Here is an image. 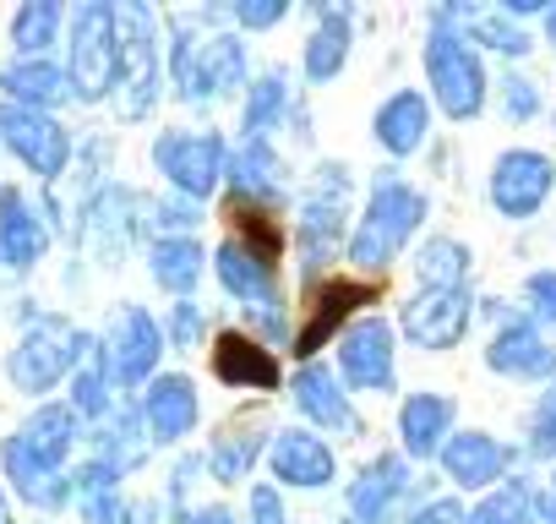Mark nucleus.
Listing matches in <instances>:
<instances>
[{
	"mask_svg": "<svg viewBox=\"0 0 556 524\" xmlns=\"http://www.w3.org/2000/svg\"><path fill=\"white\" fill-rule=\"evenodd\" d=\"M77 448V410L72 404H39L0 448L7 481L34 508H66L77 497V481L66 475V459Z\"/></svg>",
	"mask_w": 556,
	"mask_h": 524,
	"instance_id": "nucleus-1",
	"label": "nucleus"
},
{
	"mask_svg": "<svg viewBox=\"0 0 556 524\" xmlns=\"http://www.w3.org/2000/svg\"><path fill=\"white\" fill-rule=\"evenodd\" d=\"M420 224H426V191L409 186V180H399V170H377V180L366 191V213L355 219L344 257L355 262L361 274L382 279Z\"/></svg>",
	"mask_w": 556,
	"mask_h": 524,
	"instance_id": "nucleus-2",
	"label": "nucleus"
},
{
	"mask_svg": "<svg viewBox=\"0 0 556 524\" xmlns=\"http://www.w3.org/2000/svg\"><path fill=\"white\" fill-rule=\"evenodd\" d=\"M169 72H175V93L186 104L235 99V88H245V45L235 34L197 39L191 23L175 17L169 23Z\"/></svg>",
	"mask_w": 556,
	"mask_h": 524,
	"instance_id": "nucleus-3",
	"label": "nucleus"
},
{
	"mask_svg": "<svg viewBox=\"0 0 556 524\" xmlns=\"http://www.w3.org/2000/svg\"><path fill=\"white\" fill-rule=\"evenodd\" d=\"M426 83H431V99L442 104L447 121H475L491 99V77L480 66V50L453 28L447 12H437L431 39H426Z\"/></svg>",
	"mask_w": 556,
	"mask_h": 524,
	"instance_id": "nucleus-4",
	"label": "nucleus"
},
{
	"mask_svg": "<svg viewBox=\"0 0 556 524\" xmlns=\"http://www.w3.org/2000/svg\"><path fill=\"white\" fill-rule=\"evenodd\" d=\"M350 191H355L350 170L344 164H323L312 175L306 197H301V229H295V240H301V262H306V285H317V269H328V262L350 246V235H344V224H350Z\"/></svg>",
	"mask_w": 556,
	"mask_h": 524,
	"instance_id": "nucleus-5",
	"label": "nucleus"
},
{
	"mask_svg": "<svg viewBox=\"0 0 556 524\" xmlns=\"http://www.w3.org/2000/svg\"><path fill=\"white\" fill-rule=\"evenodd\" d=\"M66 83H72V93L83 104H99L104 93H115V83H121V28H115L110 0H88V7L72 12Z\"/></svg>",
	"mask_w": 556,
	"mask_h": 524,
	"instance_id": "nucleus-6",
	"label": "nucleus"
},
{
	"mask_svg": "<svg viewBox=\"0 0 556 524\" xmlns=\"http://www.w3.org/2000/svg\"><path fill=\"white\" fill-rule=\"evenodd\" d=\"M88 355V334L77 323H61V317H34L28 334L17 339V350L7 355V377L23 388V394H50L61 377H72Z\"/></svg>",
	"mask_w": 556,
	"mask_h": 524,
	"instance_id": "nucleus-7",
	"label": "nucleus"
},
{
	"mask_svg": "<svg viewBox=\"0 0 556 524\" xmlns=\"http://www.w3.org/2000/svg\"><path fill=\"white\" fill-rule=\"evenodd\" d=\"M115 28H121V115L142 121L159 104V17L142 7V0H126L115 7Z\"/></svg>",
	"mask_w": 556,
	"mask_h": 524,
	"instance_id": "nucleus-8",
	"label": "nucleus"
},
{
	"mask_svg": "<svg viewBox=\"0 0 556 524\" xmlns=\"http://www.w3.org/2000/svg\"><path fill=\"white\" fill-rule=\"evenodd\" d=\"M153 164H159V175H169L175 197L202 202L218 191V180L229 170V142L218 132H164L153 142Z\"/></svg>",
	"mask_w": 556,
	"mask_h": 524,
	"instance_id": "nucleus-9",
	"label": "nucleus"
},
{
	"mask_svg": "<svg viewBox=\"0 0 556 524\" xmlns=\"http://www.w3.org/2000/svg\"><path fill=\"white\" fill-rule=\"evenodd\" d=\"M551 191H556V164H551L545 153H534V148H507V153H496L491 180H485V197H491V208H496L502 219H513V224L534 219V213L551 202Z\"/></svg>",
	"mask_w": 556,
	"mask_h": 524,
	"instance_id": "nucleus-10",
	"label": "nucleus"
},
{
	"mask_svg": "<svg viewBox=\"0 0 556 524\" xmlns=\"http://www.w3.org/2000/svg\"><path fill=\"white\" fill-rule=\"evenodd\" d=\"M159 361H164V328L148 317V307H126L99 345V372L115 388H142V383H153Z\"/></svg>",
	"mask_w": 556,
	"mask_h": 524,
	"instance_id": "nucleus-11",
	"label": "nucleus"
},
{
	"mask_svg": "<svg viewBox=\"0 0 556 524\" xmlns=\"http://www.w3.org/2000/svg\"><path fill=\"white\" fill-rule=\"evenodd\" d=\"M469 323H475V296H469V285H453V290H415L404 307H399V328H404V339L415 345V350H453L464 334H469Z\"/></svg>",
	"mask_w": 556,
	"mask_h": 524,
	"instance_id": "nucleus-12",
	"label": "nucleus"
},
{
	"mask_svg": "<svg viewBox=\"0 0 556 524\" xmlns=\"http://www.w3.org/2000/svg\"><path fill=\"white\" fill-rule=\"evenodd\" d=\"M393 328L382 323V317H355L350 328H344V339H339V372H344V383L350 388H361V394H393L399 388V366H393Z\"/></svg>",
	"mask_w": 556,
	"mask_h": 524,
	"instance_id": "nucleus-13",
	"label": "nucleus"
},
{
	"mask_svg": "<svg viewBox=\"0 0 556 524\" xmlns=\"http://www.w3.org/2000/svg\"><path fill=\"white\" fill-rule=\"evenodd\" d=\"M0 142H7L34 175L55 180L72 164V137L61 121H50L45 110H23V104H0Z\"/></svg>",
	"mask_w": 556,
	"mask_h": 524,
	"instance_id": "nucleus-14",
	"label": "nucleus"
},
{
	"mask_svg": "<svg viewBox=\"0 0 556 524\" xmlns=\"http://www.w3.org/2000/svg\"><path fill=\"white\" fill-rule=\"evenodd\" d=\"M371 301H377V279H323V285H312V307H306V323L295 334V355L317 361V350Z\"/></svg>",
	"mask_w": 556,
	"mask_h": 524,
	"instance_id": "nucleus-15",
	"label": "nucleus"
},
{
	"mask_svg": "<svg viewBox=\"0 0 556 524\" xmlns=\"http://www.w3.org/2000/svg\"><path fill=\"white\" fill-rule=\"evenodd\" d=\"M485 366L496 377H513V383H545V388L556 383V350L534 317H507L485 345Z\"/></svg>",
	"mask_w": 556,
	"mask_h": 524,
	"instance_id": "nucleus-16",
	"label": "nucleus"
},
{
	"mask_svg": "<svg viewBox=\"0 0 556 524\" xmlns=\"http://www.w3.org/2000/svg\"><path fill=\"white\" fill-rule=\"evenodd\" d=\"M409 486H415L409 459L404 453H377L350 481V524H399V513L409 502Z\"/></svg>",
	"mask_w": 556,
	"mask_h": 524,
	"instance_id": "nucleus-17",
	"label": "nucleus"
},
{
	"mask_svg": "<svg viewBox=\"0 0 556 524\" xmlns=\"http://www.w3.org/2000/svg\"><path fill=\"white\" fill-rule=\"evenodd\" d=\"M267 464H273V481L278 486H301V491L333 486V475H339L333 448L312 426H278L273 442H267Z\"/></svg>",
	"mask_w": 556,
	"mask_h": 524,
	"instance_id": "nucleus-18",
	"label": "nucleus"
},
{
	"mask_svg": "<svg viewBox=\"0 0 556 524\" xmlns=\"http://www.w3.org/2000/svg\"><path fill=\"white\" fill-rule=\"evenodd\" d=\"M442 475L464 491H485V486H502L507 470H513V448L496 442L491 432H453L442 442Z\"/></svg>",
	"mask_w": 556,
	"mask_h": 524,
	"instance_id": "nucleus-19",
	"label": "nucleus"
},
{
	"mask_svg": "<svg viewBox=\"0 0 556 524\" xmlns=\"http://www.w3.org/2000/svg\"><path fill=\"white\" fill-rule=\"evenodd\" d=\"M213 274H218V285H224L245 312L285 307V301H278V262H267L262 251H251V246L235 240V235L213 251Z\"/></svg>",
	"mask_w": 556,
	"mask_h": 524,
	"instance_id": "nucleus-20",
	"label": "nucleus"
},
{
	"mask_svg": "<svg viewBox=\"0 0 556 524\" xmlns=\"http://www.w3.org/2000/svg\"><path fill=\"white\" fill-rule=\"evenodd\" d=\"M137 415H142V426L153 432V442H180V437H191V426H197V415H202L197 383H191L186 372L153 377L148 394H142V404H137Z\"/></svg>",
	"mask_w": 556,
	"mask_h": 524,
	"instance_id": "nucleus-21",
	"label": "nucleus"
},
{
	"mask_svg": "<svg viewBox=\"0 0 556 524\" xmlns=\"http://www.w3.org/2000/svg\"><path fill=\"white\" fill-rule=\"evenodd\" d=\"M213 377H218V383H229V388H256V394H273L285 372H278V355H273L262 339L224 328V334L213 339Z\"/></svg>",
	"mask_w": 556,
	"mask_h": 524,
	"instance_id": "nucleus-22",
	"label": "nucleus"
},
{
	"mask_svg": "<svg viewBox=\"0 0 556 524\" xmlns=\"http://www.w3.org/2000/svg\"><path fill=\"white\" fill-rule=\"evenodd\" d=\"M290 394H295V410L323 426V432H355V410H350V394L344 383L323 366V361H301L295 377H290Z\"/></svg>",
	"mask_w": 556,
	"mask_h": 524,
	"instance_id": "nucleus-23",
	"label": "nucleus"
},
{
	"mask_svg": "<svg viewBox=\"0 0 556 524\" xmlns=\"http://www.w3.org/2000/svg\"><path fill=\"white\" fill-rule=\"evenodd\" d=\"M267 442H273V432H267V415H262V410H245V415L224 421L218 437H213V448H207V470H213V481H224V486L245 481L251 464H256V453H262Z\"/></svg>",
	"mask_w": 556,
	"mask_h": 524,
	"instance_id": "nucleus-24",
	"label": "nucleus"
},
{
	"mask_svg": "<svg viewBox=\"0 0 556 524\" xmlns=\"http://www.w3.org/2000/svg\"><path fill=\"white\" fill-rule=\"evenodd\" d=\"M50 251V229L39 224V213H34V202L17 191V186H7L0 191V269H34V262Z\"/></svg>",
	"mask_w": 556,
	"mask_h": 524,
	"instance_id": "nucleus-25",
	"label": "nucleus"
},
{
	"mask_svg": "<svg viewBox=\"0 0 556 524\" xmlns=\"http://www.w3.org/2000/svg\"><path fill=\"white\" fill-rule=\"evenodd\" d=\"M426 132H431V99L415 93V88H399L393 99H382V110L371 115V137L382 142V153L393 159H409L426 148Z\"/></svg>",
	"mask_w": 556,
	"mask_h": 524,
	"instance_id": "nucleus-26",
	"label": "nucleus"
},
{
	"mask_svg": "<svg viewBox=\"0 0 556 524\" xmlns=\"http://www.w3.org/2000/svg\"><path fill=\"white\" fill-rule=\"evenodd\" d=\"M229 197L240 202H262V208H285V164H278V153L267 142H240L229 153Z\"/></svg>",
	"mask_w": 556,
	"mask_h": 524,
	"instance_id": "nucleus-27",
	"label": "nucleus"
},
{
	"mask_svg": "<svg viewBox=\"0 0 556 524\" xmlns=\"http://www.w3.org/2000/svg\"><path fill=\"white\" fill-rule=\"evenodd\" d=\"M453 399L447 394H409L399 404V442L409 459H437L442 442L453 437Z\"/></svg>",
	"mask_w": 556,
	"mask_h": 524,
	"instance_id": "nucleus-28",
	"label": "nucleus"
},
{
	"mask_svg": "<svg viewBox=\"0 0 556 524\" xmlns=\"http://www.w3.org/2000/svg\"><path fill=\"white\" fill-rule=\"evenodd\" d=\"M350 45H355V28H350V7H317V28L306 39V83L323 88L344 72L350 61Z\"/></svg>",
	"mask_w": 556,
	"mask_h": 524,
	"instance_id": "nucleus-29",
	"label": "nucleus"
},
{
	"mask_svg": "<svg viewBox=\"0 0 556 524\" xmlns=\"http://www.w3.org/2000/svg\"><path fill=\"white\" fill-rule=\"evenodd\" d=\"M447 17H453V28H458L475 50H496V55H507V61H523V55L534 50V34H529L518 17H507L502 7H491V12H464V7H453Z\"/></svg>",
	"mask_w": 556,
	"mask_h": 524,
	"instance_id": "nucleus-30",
	"label": "nucleus"
},
{
	"mask_svg": "<svg viewBox=\"0 0 556 524\" xmlns=\"http://www.w3.org/2000/svg\"><path fill=\"white\" fill-rule=\"evenodd\" d=\"M202 246H197V235H164V240H153L148 246V274H153V285L159 290H169V296H180V301H191V290H197V279H202Z\"/></svg>",
	"mask_w": 556,
	"mask_h": 524,
	"instance_id": "nucleus-31",
	"label": "nucleus"
},
{
	"mask_svg": "<svg viewBox=\"0 0 556 524\" xmlns=\"http://www.w3.org/2000/svg\"><path fill=\"white\" fill-rule=\"evenodd\" d=\"M0 88H7V104H23V110H50L72 93L66 72L50 61H12L0 72Z\"/></svg>",
	"mask_w": 556,
	"mask_h": 524,
	"instance_id": "nucleus-32",
	"label": "nucleus"
},
{
	"mask_svg": "<svg viewBox=\"0 0 556 524\" xmlns=\"http://www.w3.org/2000/svg\"><path fill=\"white\" fill-rule=\"evenodd\" d=\"M290 115V77L285 72H262L245 88V110H240V137L245 142H267V132H278Z\"/></svg>",
	"mask_w": 556,
	"mask_h": 524,
	"instance_id": "nucleus-33",
	"label": "nucleus"
},
{
	"mask_svg": "<svg viewBox=\"0 0 556 524\" xmlns=\"http://www.w3.org/2000/svg\"><path fill=\"white\" fill-rule=\"evenodd\" d=\"M469 246L464 240H453V235H437V240H426L420 251H415V279L426 285V290H453V285H469Z\"/></svg>",
	"mask_w": 556,
	"mask_h": 524,
	"instance_id": "nucleus-34",
	"label": "nucleus"
},
{
	"mask_svg": "<svg viewBox=\"0 0 556 524\" xmlns=\"http://www.w3.org/2000/svg\"><path fill=\"white\" fill-rule=\"evenodd\" d=\"M464 524H534V486L518 481V475H507L496 491H485V497L469 508Z\"/></svg>",
	"mask_w": 556,
	"mask_h": 524,
	"instance_id": "nucleus-35",
	"label": "nucleus"
},
{
	"mask_svg": "<svg viewBox=\"0 0 556 524\" xmlns=\"http://www.w3.org/2000/svg\"><path fill=\"white\" fill-rule=\"evenodd\" d=\"M55 34H61V7H55V0H28V7H17V17H12V45H17L28 61H39V55L55 45Z\"/></svg>",
	"mask_w": 556,
	"mask_h": 524,
	"instance_id": "nucleus-36",
	"label": "nucleus"
},
{
	"mask_svg": "<svg viewBox=\"0 0 556 524\" xmlns=\"http://www.w3.org/2000/svg\"><path fill=\"white\" fill-rule=\"evenodd\" d=\"M93 453L110 459V464L126 475V470H137V464L148 459V426H137V415H121V421L99 426V448H93Z\"/></svg>",
	"mask_w": 556,
	"mask_h": 524,
	"instance_id": "nucleus-37",
	"label": "nucleus"
},
{
	"mask_svg": "<svg viewBox=\"0 0 556 524\" xmlns=\"http://www.w3.org/2000/svg\"><path fill=\"white\" fill-rule=\"evenodd\" d=\"M496 99H502V115L513 121V126H529L534 115H540V83H529L523 72H502L496 77Z\"/></svg>",
	"mask_w": 556,
	"mask_h": 524,
	"instance_id": "nucleus-38",
	"label": "nucleus"
},
{
	"mask_svg": "<svg viewBox=\"0 0 556 524\" xmlns=\"http://www.w3.org/2000/svg\"><path fill=\"white\" fill-rule=\"evenodd\" d=\"M529 459H556V383L540 394L534 415H529Z\"/></svg>",
	"mask_w": 556,
	"mask_h": 524,
	"instance_id": "nucleus-39",
	"label": "nucleus"
},
{
	"mask_svg": "<svg viewBox=\"0 0 556 524\" xmlns=\"http://www.w3.org/2000/svg\"><path fill=\"white\" fill-rule=\"evenodd\" d=\"M72 410H77V415H99V421L110 415V377L99 372V361L77 372V383H72Z\"/></svg>",
	"mask_w": 556,
	"mask_h": 524,
	"instance_id": "nucleus-40",
	"label": "nucleus"
},
{
	"mask_svg": "<svg viewBox=\"0 0 556 524\" xmlns=\"http://www.w3.org/2000/svg\"><path fill=\"white\" fill-rule=\"evenodd\" d=\"M153 224L169 229V235H191L202 224V208L191 197H164V202H153Z\"/></svg>",
	"mask_w": 556,
	"mask_h": 524,
	"instance_id": "nucleus-41",
	"label": "nucleus"
},
{
	"mask_svg": "<svg viewBox=\"0 0 556 524\" xmlns=\"http://www.w3.org/2000/svg\"><path fill=\"white\" fill-rule=\"evenodd\" d=\"M523 301H529V317L551 323L556 328V269H540L523 279Z\"/></svg>",
	"mask_w": 556,
	"mask_h": 524,
	"instance_id": "nucleus-42",
	"label": "nucleus"
},
{
	"mask_svg": "<svg viewBox=\"0 0 556 524\" xmlns=\"http://www.w3.org/2000/svg\"><path fill=\"white\" fill-rule=\"evenodd\" d=\"M229 17L240 28H278V23L290 17V0H235Z\"/></svg>",
	"mask_w": 556,
	"mask_h": 524,
	"instance_id": "nucleus-43",
	"label": "nucleus"
},
{
	"mask_svg": "<svg viewBox=\"0 0 556 524\" xmlns=\"http://www.w3.org/2000/svg\"><path fill=\"white\" fill-rule=\"evenodd\" d=\"M245 524H290V513H285V497H278V486H251Z\"/></svg>",
	"mask_w": 556,
	"mask_h": 524,
	"instance_id": "nucleus-44",
	"label": "nucleus"
},
{
	"mask_svg": "<svg viewBox=\"0 0 556 524\" xmlns=\"http://www.w3.org/2000/svg\"><path fill=\"white\" fill-rule=\"evenodd\" d=\"M469 513H464V502L458 497H431V502H420L404 524H464Z\"/></svg>",
	"mask_w": 556,
	"mask_h": 524,
	"instance_id": "nucleus-45",
	"label": "nucleus"
},
{
	"mask_svg": "<svg viewBox=\"0 0 556 524\" xmlns=\"http://www.w3.org/2000/svg\"><path fill=\"white\" fill-rule=\"evenodd\" d=\"M202 328H207V323H202V307H197V301H180V307H175V323H169V339H175L180 350H191V345L202 339Z\"/></svg>",
	"mask_w": 556,
	"mask_h": 524,
	"instance_id": "nucleus-46",
	"label": "nucleus"
},
{
	"mask_svg": "<svg viewBox=\"0 0 556 524\" xmlns=\"http://www.w3.org/2000/svg\"><path fill=\"white\" fill-rule=\"evenodd\" d=\"M180 524H240L229 508H218V502H207V508H180Z\"/></svg>",
	"mask_w": 556,
	"mask_h": 524,
	"instance_id": "nucleus-47",
	"label": "nucleus"
},
{
	"mask_svg": "<svg viewBox=\"0 0 556 524\" xmlns=\"http://www.w3.org/2000/svg\"><path fill=\"white\" fill-rule=\"evenodd\" d=\"M153 519H159V508H153V502H121L110 524H153Z\"/></svg>",
	"mask_w": 556,
	"mask_h": 524,
	"instance_id": "nucleus-48",
	"label": "nucleus"
},
{
	"mask_svg": "<svg viewBox=\"0 0 556 524\" xmlns=\"http://www.w3.org/2000/svg\"><path fill=\"white\" fill-rule=\"evenodd\" d=\"M534 519L540 524H556V491H534Z\"/></svg>",
	"mask_w": 556,
	"mask_h": 524,
	"instance_id": "nucleus-49",
	"label": "nucleus"
},
{
	"mask_svg": "<svg viewBox=\"0 0 556 524\" xmlns=\"http://www.w3.org/2000/svg\"><path fill=\"white\" fill-rule=\"evenodd\" d=\"M540 23H545V45L556 50V7H545V17H540Z\"/></svg>",
	"mask_w": 556,
	"mask_h": 524,
	"instance_id": "nucleus-50",
	"label": "nucleus"
},
{
	"mask_svg": "<svg viewBox=\"0 0 556 524\" xmlns=\"http://www.w3.org/2000/svg\"><path fill=\"white\" fill-rule=\"evenodd\" d=\"M0 524H12V508H7V491H0Z\"/></svg>",
	"mask_w": 556,
	"mask_h": 524,
	"instance_id": "nucleus-51",
	"label": "nucleus"
},
{
	"mask_svg": "<svg viewBox=\"0 0 556 524\" xmlns=\"http://www.w3.org/2000/svg\"><path fill=\"white\" fill-rule=\"evenodd\" d=\"M551 126H556V110H551Z\"/></svg>",
	"mask_w": 556,
	"mask_h": 524,
	"instance_id": "nucleus-52",
	"label": "nucleus"
},
{
	"mask_svg": "<svg viewBox=\"0 0 556 524\" xmlns=\"http://www.w3.org/2000/svg\"><path fill=\"white\" fill-rule=\"evenodd\" d=\"M551 491H556V475H551Z\"/></svg>",
	"mask_w": 556,
	"mask_h": 524,
	"instance_id": "nucleus-53",
	"label": "nucleus"
}]
</instances>
